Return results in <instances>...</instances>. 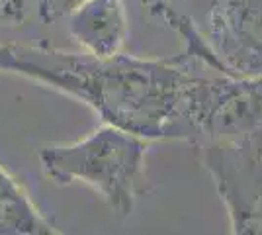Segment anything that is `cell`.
Masks as SVG:
<instances>
[{
  "label": "cell",
  "instance_id": "1",
  "mask_svg": "<svg viewBox=\"0 0 262 235\" xmlns=\"http://www.w3.org/2000/svg\"><path fill=\"white\" fill-rule=\"evenodd\" d=\"M200 63L186 51L163 59L67 53L49 44H0V71L86 104L102 123L147 141L186 139V90Z\"/></svg>",
  "mask_w": 262,
  "mask_h": 235
},
{
  "label": "cell",
  "instance_id": "2",
  "mask_svg": "<svg viewBox=\"0 0 262 235\" xmlns=\"http://www.w3.org/2000/svg\"><path fill=\"white\" fill-rule=\"evenodd\" d=\"M147 139L102 123L73 143L39 149L41 170L55 184H84L120 216H129L145 192Z\"/></svg>",
  "mask_w": 262,
  "mask_h": 235
},
{
  "label": "cell",
  "instance_id": "3",
  "mask_svg": "<svg viewBox=\"0 0 262 235\" xmlns=\"http://www.w3.org/2000/svg\"><path fill=\"white\" fill-rule=\"evenodd\" d=\"M194 149L215 182L231 233H262V130L241 139L202 141Z\"/></svg>",
  "mask_w": 262,
  "mask_h": 235
},
{
  "label": "cell",
  "instance_id": "4",
  "mask_svg": "<svg viewBox=\"0 0 262 235\" xmlns=\"http://www.w3.org/2000/svg\"><path fill=\"white\" fill-rule=\"evenodd\" d=\"M208 44L225 75L262 77V0H215Z\"/></svg>",
  "mask_w": 262,
  "mask_h": 235
},
{
  "label": "cell",
  "instance_id": "5",
  "mask_svg": "<svg viewBox=\"0 0 262 235\" xmlns=\"http://www.w3.org/2000/svg\"><path fill=\"white\" fill-rule=\"evenodd\" d=\"M67 18L69 35L86 53L98 57L121 53L129 34L125 0H86Z\"/></svg>",
  "mask_w": 262,
  "mask_h": 235
},
{
  "label": "cell",
  "instance_id": "6",
  "mask_svg": "<svg viewBox=\"0 0 262 235\" xmlns=\"http://www.w3.org/2000/svg\"><path fill=\"white\" fill-rule=\"evenodd\" d=\"M30 192L0 161V235H59Z\"/></svg>",
  "mask_w": 262,
  "mask_h": 235
},
{
  "label": "cell",
  "instance_id": "7",
  "mask_svg": "<svg viewBox=\"0 0 262 235\" xmlns=\"http://www.w3.org/2000/svg\"><path fill=\"white\" fill-rule=\"evenodd\" d=\"M86 0H39L37 2V16L45 24H55L67 18L73 10Z\"/></svg>",
  "mask_w": 262,
  "mask_h": 235
},
{
  "label": "cell",
  "instance_id": "8",
  "mask_svg": "<svg viewBox=\"0 0 262 235\" xmlns=\"http://www.w3.org/2000/svg\"><path fill=\"white\" fill-rule=\"evenodd\" d=\"M26 16L24 0H0V24H18Z\"/></svg>",
  "mask_w": 262,
  "mask_h": 235
},
{
  "label": "cell",
  "instance_id": "9",
  "mask_svg": "<svg viewBox=\"0 0 262 235\" xmlns=\"http://www.w3.org/2000/svg\"><path fill=\"white\" fill-rule=\"evenodd\" d=\"M170 0H143V4H145V8L151 12L153 8H157V6H163V4H168Z\"/></svg>",
  "mask_w": 262,
  "mask_h": 235
}]
</instances>
